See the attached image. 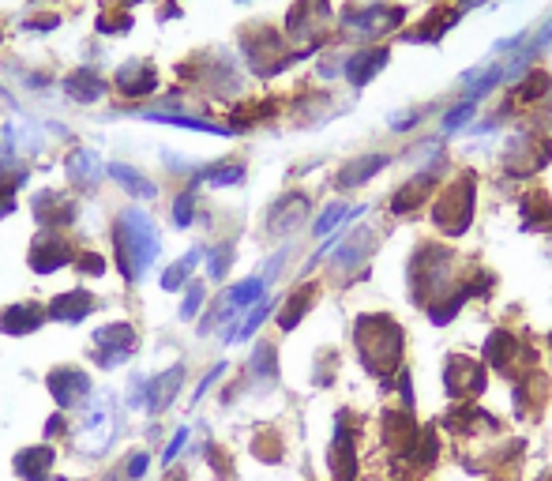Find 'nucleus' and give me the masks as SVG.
Here are the masks:
<instances>
[{
    "label": "nucleus",
    "instance_id": "nucleus-1",
    "mask_svg": "<svg viewBox=\"0 0 552 481\" xmlns=\"http://www.w3.org/2000/svg\"><path fill=\"white\" fill-rule=\"evenodd\" d=\"M117 249H121V267L132 282H139L147 275V267L154 264V252H158V233L154 222L139 207L124 211L121 230H117Z\"/></svg>",
    "mask_w": 552,
    "mask_h": 481
},
{
    "label": "nucleus",
    "instance_id": "nucleus-2",
    "mask_svg": "<svg viewBox=\"0 0 552 481\" xmlns=\"http://www.w3.org/2000/svg\"><path fill=\"white\" fill-rule=\"evenodd\" d=\"M357 342H361V350H365V365H372L376 373H387V369L399 361L402 335L391 327V320H361Z\"/></svg>",
    "mask_w": 552,
    "mask_h": 481
},
{
    "label": "nucleus",
    "instance_id": "nucleus-3",
    "mask_svg": "<svg viewBox=\"0 0 552 481\" xmlns=\"http://www.w3.org/2000/svg\"><path fill=\"white\" fill-rule=\"evenodd\" d=\"M94 346H98V361L102 365H117V361H124L128 357V350H132V327L128 324H117V327H98L94 331Z\"/></svg>",
    "mask_w": 552,
    "mask_h": 481
},
{
    "label": "nucleus",
    "instance_id": "nucleus-4",
    "mask_svg": "<svg viewBox=\"0 0 552 481\" xmlns=\"http://www.w3.org/2000/svg\"><path fill=\"white\" fill-rule=\"evenodd\" d=\"M49 388H53L61 406H79L87 399L91 384H87V376L79 373V369H57V373L49 376Z\"/></svg>",
    "mask_w": 552,
    "mask_h": 481
},
{
    "label": "nucleus",
    "instance_id": "nucleus-5",
    "mask_svg": "<svg viewBox=\"0 0 552 481\" xmlns=\"http://www.w3.org/2000/svg\"><path fill=\"white\" fill-rule=\"evenodd\" d=\"M154 83H158V76H154V68L147 61L124 64L121 76H117V87H121L124 94H147V91H154Z\"/></svg>",
    "mask_w": 552,
    "mask_h": 481
},
{
    "label": "nucleus",
    "instance_id": "nucleus-6",
    "mask_svg": "<svg viewBox=\"0 0 552 481\" xmlns=\"http://www.w3.org/2000/svg\"><path fill=\"white\" fill-rule=\"evenodd\" d=\"M387 64V53L384 49H365V53H357L350 61V68H346V76H350L353 87H361V83H368V79L376 76L380 68Z\"/></svg>",
    "mask_w": 552,
    "mask_h": 481
},
{
    "label": "nucleus",
    "instance_id": "nucleus-7",
    "mask_svg": "<svg viewBox=\"0 0 552 481\" xmlns=\"http://www.w3.org/2000/svg\"><path fill=\"white\" fill-rule=\"evenodd\" d=\"M94 309V301H91V294H83V290H72V294H61L57 301H53V316L57 320H68V324H76V320H83L87 312Z\"/></svg>",
    "mask_w": 552,
    "mask_h": 481
},
{
    "label": "nucleus",
    "instance_id": "nucleus-8",
    "mask_svg": "<svg viewBox=\"0 0 552 481\" xmlns=\"http://www.w3.org/2000/svg\"><path fill=\"white\" fill-rule=\"evenodd\" d=\"M34 271H53V267H61L68 260V249H64V241L57 237H42L38 245H34Z\"/></svg>",
    "mask_w": 552,
    "mask_h": 481
},
{
    "label": "nucleus",
    "instance_id": "nucleus-9",
    "mask_svg": "<svg viewBox=\"0 0 552 481\" xmlns=\"http://www.w3.org/2000/svg\"><path fill=\"white\" fill-rule=\"evenodd\" d=\"M181 365H173L166 376H158L151 384V410H166L169 403H173V395L181 391Z\"/></svg>",
    "mask_w": 552,
    "mask_h": 481
},
{
    "label": "nucleus",
    "instance_id": "nucleus-10",
    "mask_svg": "<svg viewBox=\"0 0 552 481\" xmlns=\"http://www.w3.org/2000/svg\"><path fill=\"white\" fill-rule=\"evenodd\" d=\"M372 230H353L342 245H338V252H335V264H342V267H353L357 260H365V252H368V245H372V237H368Z\"/></svg>",
    "mask_w": 552,
    "mask_h": 481
},
{
    "label": "nucleus",
    "instance_id": "nucleus-11",
    "mask_svg": "<svg viewBox=\"0 0 552 481\" xmlns=\"http://www.w3.org/2000/svg\"><path fill=\"white\" fill-rule=\"evenodd\" d=\"M68 177L79 181V185H91L94 177H102V162L94 151H76V155L68 158Z\"/></svg>",
    "mask_w": 552,
    "mask_h": 481
},
{
    "label": "nucleus",
    "instance_id": "nucleus-12",
    "mask_svg": "<svg viewBox=\"0 0 552 481\" xmlns=\"http://www.w3.org/2000/svg\"><path fill=\"white\" fill-rule=\"evenodd\" d=\"M387 166V155H372V158H361V162H353V166H346L342 170V177H338V185L342 188H353L361 185V181H368L376 170H384Z\"/></svg>",
    "mask_w": 552,
    "mask_h": 481
},
{
    "label": "nucleus",
    "instance_id": "nucleus-13",
    "mask_svg": "<svg viewBox=\"0 0 552 481\" xmlns=\"http://www.w3.org/2000/svg\"><path fill=\"white\" fill-rule=\"evenodd\" d=\"M38 320H42V309H38L34 301H27V305H19V309L4 312V331H31Z\"/></svg>",
    "mask_w": 552,
    "mask_h": 481
},
{
    "label": "nucleus",
    "instance_id": "nucleus-14",
    "mask_svg": "<svg viewBox=\"0 0 552 481\" xmlns=\"http://www.w3.org/2000/svg\"><path fill=\"white\" fill-rule=\"evenodd\" d=\"M109 173H113V177H117V181H121L132 196H139V200H151V196H158V188H154L151 181H143V177H139L136 170H128V166H113Z\"/></svg>",
    "mask_w": 552,
    "mask_h": 481
},
{
    "label": "nucleus",
    "instance_id": "nucleus-15",
    "mask_svg": "<svg viewBox=\"0 0 552 481\" xmlns=\"http://www.w3.org/2000/svg\"><path fill=\"white\" fill-rule=\"evenodd\" d=\"M260 297H263V279H245L226 294V301H230L233 309H245V305H260Z\"/></svg>",
    "mask_w": 552,
    "mask_h": 481
},
{
    "label": "nucleus",
    "instance_id": "nucleus-16",
    "mask_svg": "<svg viewBox=\"0 0 552 481\" xmlns=\"http://www.w3.org/2000/svg\"><path fill=\"white\" fill-rule=\"evenodd\" d=\"M68 94L79 98V102H94V98L102 94V83H98L94 72H76V76L68 79Z\"/></svg>",
    "mask_w": 552,
    "mask_h": 481
},
{
    "label": "nucleus",
    "instance_id": "nucleus-17",
    "mask_svg": "<svg viewBox=\"0 0 552 481\" xmlns=\"http://www.w3.org/2000/svg\"><path fill=\"white\" fill-rule=\"evenodd\" d=\"M278 207H282V218H271V230H293V226H297V218L305 215V200H297V196H293V200H286V203H278Z\"/></svg>",
    "mask_w": 552,
    "mask_h": 481
},
{
    "label": "nucleus",
    "instance_id": "nucleus-18",
    "mask_svg": "<svg viewBox=\"0 0 552 481\" xmlns=\"http://www.w3.org/2000/svg\"><path fill=\"white\" fill-rule=\"evenodd\" d=\"M196 260H200V252H196V249L188 252V256H181V260H177V267L162 275V286H166V290H177V286L184 282V275H188V271L196 267Z\"/></svg>",
    "mask_w": 552,
    "mask_h": 481
},
{
    "label": "nucleus",
    "instance_id": "nucleus-19",
    "mask_svg": "<svg viewBox=\"0 0 552 481\" xmlns=\"http://www.w3.org/2000/svg\"><path fill=\"white\" fill-rule=\"evenodd\" d=\"M154 121H166V125L177 128H192V132H218V125H207V121H196V117H169V113H147Z\"/></svg>",
    "mask_w": 552,
    "mask_h": 481
},
{
    "label": "nucleus",
    "instance_id": "nucleus-20",
    "mask_svg": "<svg viewBox=\"0 0 552 481\" xmlns=\"http://www.w3.org/2000/svg\"><path fill=\"white\" fill-rule=\"evenodd\" d=\"M241 177H245L241 166H222V170L215 166V170H211V185H237Z\"/></svg>",
    "mask_w": 552,
    "mask_h": 481
},
{
    "label": "nucleus",
    "instance_id": "nucleus-21",
    "mask_svg": "<svg viewBox=\"0 0 552 481\" xmlns=\"http://www.w3.org/2000/svg\"><path fill=\"white\" fill-rule=\"evenodd\" d=\"M342 218H346V207H342V203H335V207H327V215H323L320 222H316V237H323V233H331V226H335V222H342Z\"/></svg>",
    "mask_w": 552,
    "mask_h": 481
},
{
    "label": "nucleus",
    "instance_id": "nucleus-22",
    "mask_svg": "<svg viewBox=\"0 0 552 481\" xmlns=\"http://www.w3.org/2000/svg\"><path fill=\"white\" fill-rule=\"evenodd\" d=\"M200 305H203V290H200V286H192V290H188V297H184V305H181V316H184V320H192V316L200 312Z\"/></svg>",
    "mask_w": 552,
    "mask_h": 481
},
{
    "label": "nucleus",
    "instance_id": "nucleus-23",
    "mask_svg": "<svg viewBox=\"0 0 552 481\" xmlns=\"http://www.w3.org/2000/svg\"><path fill=\"white\" fill-rule=\"evenodd\" d=\"M252 373H275V354H271V346H260V354L252 361Z\"/></svg>",
    "mask_w": 552,
    "mask_h": 481
},
{
    "label": "nucleus",
    "instance_id": "nucleus-24",
    "mask_svg": "<svg viewBox=\"0 0 552 481\" xmlns=\"http://www.w3.org/2000/svg\"><path fill=\"white\" fill-rule=\"evenodd\" d=\"M192 196H181V200H177V207H173V222H177V226H188V222H192Z\"/></svg>",
    "mask_w": 552,
    "mask_h": 481
},
{
    "label": "nucleus",
    "instance_id": "nucleus-25",
    "mask_svg": "<svg viewBox=\"0 0 552 481\" xmlns=\"http://www.w3.org/2000/svg\"><path fill=\"white\" fill-rule=\"evenodd\" d=\"M470 113H474V106H459V109H451V117H447V121H444L447 132H455V128L466 125V121H470Z\"/></svg>",
    "mask_w": 552,
    "mask_h": 481
},
{
    "label": "nucleus",
    "instance_id": "nucleus-26",
    "mask_svg": "<svg viewBox=\"0 0 552 481\" xmlns=\"http://www.w3.org/2000/svg\"><path fill=\"white\" fill-rule=\"evenodd\" d=\"M143 470H147V455H136V459H132V478H139Z\"/></svg>",
    "mask_w": 552,
    "mask_h": 481
}]
</instances>
